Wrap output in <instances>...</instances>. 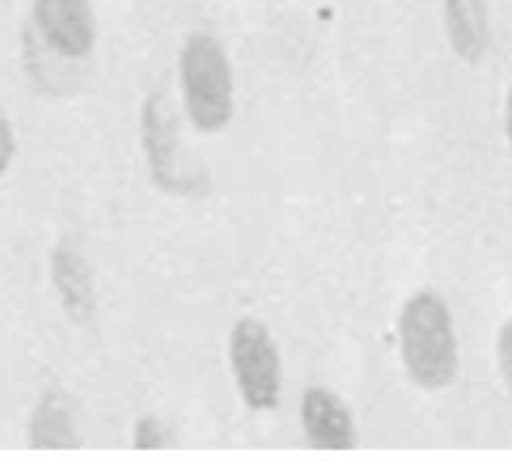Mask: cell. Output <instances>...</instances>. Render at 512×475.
<instances>
[{
  "instance_id": "6da1fadb",
  "label": "cell",
  "mask_w": 512,
  "mask_h": 475,
  "mask_svg": "<svg viewBox=\"0 0 512 475\" xmlns=\"http://www.w3.org/2000/svg\"><path fill=\"white\" fill-rule=\"evenodd\" d=\"M400 355L408 378L423 390H443L460 368L453 313L435 290H418L400 308Z\"/></svg>"
},
{
  "instance_id": "7a4b0ae2",
  "label": "cell",
  "mask_w": 512,
  "mask_h": 475,
  "mask_svg": "<svg viewBox=\"0 0 512 475\" xmlns=\"http://www.w3.org/2000/svg\"><path fill=\"white\" fill-rule=\"evenodd\" d=\"M180 88L190 123L200 133H218L233 120V65L215 35L203 30L188 35L180 50Z\"/></svg>"
},
{
  "instance_id": "3957f363",
  "label": "cell",
  "mask_w": 512,
  "mask_h": 475,
  "mask_svg": "<svg viewBox=\"0 0 512 475\" xmlns=\"http://www.w3.org/2000/svg\"><path fill=\"white\" fill-rule=\"evenodd\" d=\"M228 355L245 405L258 413L278 408L283 395V358L268 325L258 318H240L230 330Z\"/></svg>"
},
{
  "instance_id": "277c9868",
  "label": "cell",
  "mask_w": 512,
  "mask_h": 475,
  "mask_svg": "<svg viewBox=\"0 0 512 475\" xmlns=\"http://www.w3.org/2000/svg\"><path fill=\"white\" fill-rule=\"evenodd\" d=\"M33 20L45 43L63 58H85L95 45L90 0H33Z\"/></svg>"
},
{
  "instance_id": "5b68a950",
  "label": "cell",
  "mask_w": 512,
  "mask_h": 475,
  "mask_svg": "<svg viewBox=\"0 0 512 475\" xmlns=\"http://www.w3.org/2000/svg\"><path fill=\"white\" fill-rule=\"evenodd\" d=\"M300 420H303L305 438L313 448L350 450L358 443L350 408L340 395L323 385L305 390L303 403H300Z\"/></svg>"
},
{
  "instance_id": "8992f818",
  "label": "cell",
  "mask_w": 512,
  "mask_h": 475,
  "mask_svg": "<svg viewBox=\"0 0 512 475\" xmlns=\"http://www.w3.org/2000/svg\"><path fill=\"white\" fill-rule=\"evenodd\" d=\"M443 15L453 53L465 63H478L490 43L485 0H443Z\"/></svg>"
},
{
  "instance_id": "52a82bcc",
  "label": "cell",
  "mask_w": 512,
  "mask_h": 475,
  "mask_svg": "<svg viewBox=\"0 0 512 475\" xmlns=\"http://www.w3.org/2000/svg\"><path fill=\"white\" fill-rule=\"evenodd\" d=\"M53 283L58 288L60 300L73 320L88 318L93 310V280H90L88 265L78 253L60 245L53 253Z\"/></svg>"
},
{
  "instance_id": "ba28073f",
  "label": "cell",
  "mask_w": 512,
  "mask_h": 475,
  "mask_svg": "<svg viewBox=\"0 0 512 475\" xmlns=\"http://www.w3.org/2000/svg\"><path fill=\"white\" fill-rule=\"evenodd\" d=\"M28 445L33 448H75L80 445L73 415L58 393H48L35 405L28 423Z\"/></svg>"
},
{
  "instance_id": "9c48e42d",
  "label": "cell",
  "mask_w": 512,
  "mask_h": 475,
  "mask_svg": "<svg viewBox=\"0 0 512 475\" xmlns=\"http://www.w3.org/2000/svg\"><path fill=\"white\" fill-rule=\"evenodd\" d=\"M133 445L135 448H143V450L165 448L163 423H160L158 418H153V415H145V418H140L138 423H135V430H133Z\"/></svg>"
},
{
  "instance_id": "30bf717a",
  "label": "cell",
  "mask_w": 512,
  "mask_h": 475,
  "mask_svg": "<svg viewBox=\"0 0 512 475\" xmlns=\"http://www.w3.org/2000/svg\"><path fill=\"white\" fill-rule=\"evenodd\" d=\"M498 365L500 375H503L505 385H508V393L512 398V318L503 323L498 333Z\"/></svg>"
},
{
  "instance_id": "8fae6325",
  "label": "cell",
  "mask_w": 512,
  "mask_h": 475,
  "mask_svg": "<svg viewBox=\"0 0 512 475\" xmlns=\"http://www.w3.org/2000/svg\"><path fill=\"white\" fill-rule=\"evenodd\" d=\"M15 158V133L13 125H10L8 115L0 110V178L8 173L10 163Z\"/></svg>"
},
{
  "instance_id": "7c38bea8",
  "label": "cell",
  "mask_w": 512,
  "mask_h": 475,
  "mask_svg": "<svg viewBox=\"0 0 512 475\" xmlns=\"http://www.w3.org/2000/svg\"><path fill=\"white\" fill-rule=\"evenodd\" d=\"M505 130H508V140H510V150H512V85L508 90V103H505Z\"/></svg>"
}]
</instances>
